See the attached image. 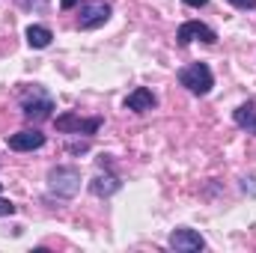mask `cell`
<instances>
[{"label":"cell","instance_id":"obj_1","mask_svg":"<svg viewBox=\"0 0 256 253\" xmlns=\"http://www.w3.org/2000/svg\"><path fill=\"white\" fill-rule=\"evenodd\" d=\"M51 110H54V98H51L42 86H30V90L21 96V114H24L30 122H45V120H51Z\"/></svg>","mask_w":256,"mask_h":253},{"label":"cell","instance_id":"obj_2","mask_svg":"<svg viewBox=\"0 0 256 253\" xmlns=\"http://www.w3.org/2000/svg\"><path fill=\"white\" fill-rule=\"evenodd\" d=\"M179 84L185 90H191L194 96H206L214 86V74H212V68L206 63H191L185 68H179Z\"/></svg>","mask_w":256,"mask_h":253},{"label":"cell","instance_id":"obj_3","mask_svg":"<svg viewBox=\"0 0 256 253\" xmlns=\"http://www.w3.org/2000/svg\"><path fill=\"white\" fill-rule=\"evenodd\" d=\"M48 190L54 196H74L80 190V173H78V167H54L48 173Z\"/></svg>","mask_w":256,"mask_h":253},{"label":"cell","instance_id":"obj_4","mask_svg":"<svg viewBox=\"0 0 256 253\" xmlns=\"http://www.w3.org/2000/svg\"><path fill=\"white\" fill-rule=\"evenodd\" d=\"M110 18V3L104 0H84L78 12V27L80 30H96Z\"/></svg>","mask_w":256,"mask_h":253},{"label":"cell","instance_id":"obj_5","mask_svg":"<svg viewBox=\"0 0 256 253\" xmlns=\"http://www.w3.org/2000/svg\"><path fill=\"white\" fill-rule=\"evenodd\" d=\"M176 39H179V45H191V42H218V33L208 27V24H202V21H185L182 27H179V33H176Z\"/></svg>","mask_w":256,"mask_h":253},{"label":"cell","instance_id":"obj_6","mask_svg":"<svg viewBox=\"0 0 256 253\" xmlns=\"http://www.w3.org/2000/svg\"><path fill=\"white\" fill-rule=\"evenodd\" d=\"M57 122V131H66V134H96L98 128H102V120L98 116H92V120H84V116H78V114H63V116H57L54 120Z\"/></svg>","mask_w":256,"mask_h":253},{"label":"cell","instance_id":"obj_7","mask_svg":"<svg viewBox=\"0 0 256 253\" xmlns=\"http://www.w3.org/2000/svg\"><path fill=\"white\" fill-rule=\"evenodd\" d=\"M6 143H9V149H15V152H33V149H42V146H45V134L36 131V128H24V131H18V134H9Z\"/></svg>","mask_w":256,"mask_h":253},{"label":"cell","instance_id":"obj_8","mask_svg":"<svg viewBox=\"0 0 256 253\" xmlns=\"http://www.w3.org/2000/svg\"><path fill=\"white\" fill-rule=\"evenodd\" d=\"M170 248L176 253H196L206 248V238L196 232V230H176L170 236Z\"/></svg>","mask_w":256,"mask_h":253},{"label":"cell","instance_id":"obj_9","mask_svg":"<svg viewBox=\"0 0 256 253\" xmlns=\"http://www.w3.org/2000/svg\"><path fill=\"white\" fill-rule=\"evenodd\" d=\"M155 96H152V90H146V86H137L134 92H128L126 98V108L128 110H134V114H146V110H152L155 108Z\"/></svg>","mask_w":256,"mask_h":253},{"label":"cell","instance_id":"obj_10","mask_svg":"<svg viewBox=\"0 0 256 253\" xmlns=\"http://www.w3.org/2000/svg\"><path fill=\"white\" fill-rule=\"evenodd\" d=\"M122 188V182L116 179V176H110V173H98L92 182H90V190L96 194V196H110V194H116V190Z\"/></svg>","mask_w":256,"mask_h":253},{"label":"cell","instance_id":"obj_11","mask_svg":"<svg viewBox=\"0 0 256 253\" xmlns=\"http://www.w3.org/2000/svg\"><path fill=\"white\" fill-rule=\"evenodd\" d=\"M24 36H27V45H30V48H48L51 39H54V33H51L48 27H42V24H30V27L24 30Z\"/></svg>","mask_w":256,"mask_h":253},{"label":"cell","instance_id":"obj_12","mask_svg":"<svg viewBox=\"0 0 256 253\" xmlns=\"http://www.w3.org/2000/svg\"><path fill=\"white\" fill-rule=\"evenodd\" d=\"M236 126H242L248 134H256V104L254 102L236 108Z\"/></svg>","mask_w":256,"mask_h":253},{"label":"cell","instance_id":"obj_13","mask_svg":"<svg viewBox=\"0 0 256 253\" xmlns=\"http://www.w3.org/2000/svg\"><path fill=\"white\" fill-rule=\"evenodd\" d=\"M6 214H15V206H12L9 200H3V196H0V218H6Z\"/></svg>","mask_w":256,"mask_h":253},{"label":"cell","instance_id":"obj_14","mask_svg":"<svg viewBox=\"0 0 256 253\" xmlns=\"http://www.w3.org/2000/svg\"><path fill=\"white\" fill-rule=\"evenodd\" d=\"M236 9H256V0H230Z\"/></svg>","mask_w":256,"mask_h":253},{"label":"cell","instance_id":"obj_15","mask_svg":"<svg viewBox=\"0 0 256 253\" xmlns=\"http://www.w3.org/2000/svg\"><path fill=\"white\" fill-rule=\"evenodd\" d=\"M182 3H188V6H194V9H200V6H206L208 0H182Z\"/></svg>","mask_w":256,"mask_h":253},{"label":"cell","instance_id":"obj_16","mask_svg":"<svg viewBox=\"0 0 256 253\" xmlns=\"http://www.w3.org/2000/svg\"><path fill=\"white\" fill-rule=\"evenodd\" d=\"M60 6L63 9H72V6H78V0H60Z\"/></svg>","mask_w":256,"mask_h":253}]
</instances>
